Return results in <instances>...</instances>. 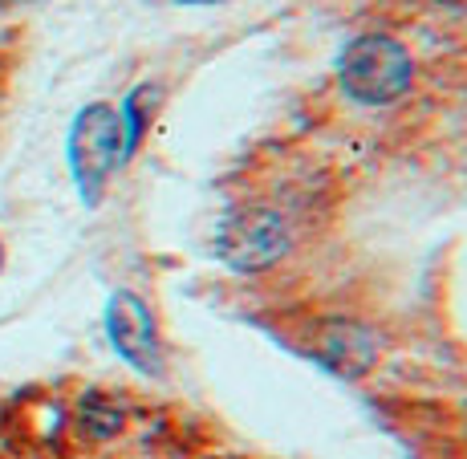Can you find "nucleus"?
I'll return each mask as SVG.
<instances>
[{
  "mask_svg": "<svg viewBox=\"0 0 467 459\" xmlns=\"http://www.w3.org/2000/svg\"><path fill=\"white\" fill-rule=\"evenodd\" d=\"M334 74L349 102L379 110V106H394L399 98L410 94L415 57H410L407 45L386 37V33H358L341 45Z\"/></svg>",
  "mask_w": 467,
  "mask_h": 459,
  "instance_id": "nucleus-1",
  "label": "nucleus"
},
{
  "mask_svg": "<svg viewBox=\"0 0 467 459\" xmlns=\"http://www.w3.org/2000/svg\"><path fill=\"white\" fill-rule=\"evenodd\" d=\"M293 248V228L276 208H236L228 212L220 224H215V236H212V252L223 268L232 273H265V268L281 265Z\"/></svg>",
  "mask_w": 467,
  "mask_h": 459,
  "instance_id": "nucleus-3",
  "label": "nucleus"
},
{
  "mask_svg": "<svg viewBox=\"0 0 467 459\" xmlns=\"http://www.w3.org/2000/svg\"><path fill=\"white\" fill-rule=\"evenodd\" d=\"M106 341L110 349L142 378H163L167 358H163V334H159L155 309L142 301L134 289H114L102 313Z\"/></svg>",
  "mask_w": 467,
  "mask_h": 459,
  "instance_id": "nucleus-4",
  "label": "nucleus"
},
{
  "mask_svg": "<svg viewBox=\"0 0 467 459\" xmlns=\"http://www.w3.org/2000/svg\"><path fill=\"white\" fill-rule=\"evenodd\" d=\"M8 5H29V0H0V8H8Z\"/></svg>",
  "mask_w": 467,
  "mask_h": 459,
  "instance_id": "nucleus-7",
  "label": "nucleus"
},
{
  "mask_svg": "<svg viewBox=\"0 0 467 459\" xmlns=\"http://www.w3.org/2000/svg\"><path fill=\"white\" fill-rule=\"evenodd\" d=\"M0 265H5V245H0Z\"/></svg>",
  "mask_w": 467,
  "mask_h": 459,
  "instance_id": "nucleus-8",
  "label": "nucleus"
},
{
  "mask_svg": "<svg viewBox=\"0 0 467 459\" xmlns=\"http://www.w3.org/2000/svg\"><path fill=\"white\" fill-rule=\"evenodd\" d=\"M155 98H159V89H155V86H139V89H130L127 102L119 106V122H122V155H127V159L134 155V151H139L142 130H147L150 114H155Z\"/></svg>",
  "mask_w": 467,
  "mask_h": 459,
  "instance_id": "nucleus-5",
  "label": "nucleus"
},
{
  "mask_svg": "<svg viewBox=\"0 0 467 459\" xmlns=\"http://www.w3.org/2000/svg\"><path fill=\"white\" fill-rule=\"evenodd\" d=\"M66 159H69V179H74L82 203L94 208L106 195V187H110L114 171L127 163V155H122V122L110 102H89L74 114Z\"/></svg>",
  "mask_w": 467,
  "mask_h": 459,
  "instance_id": "nucleus-2",
  "label": "nucleus"
},
{
  "mask_svg": "<svg viewBox=\"0 0 467 459\" xmlns=\"http://www.w3.org/2000/svg\"><path fill=\"white\" fill-rule=\"evenodd\" d=\"M179 5H223V0H179Z\"/></svg>",
  "mask_w": 467,
  "mask_h": 459,
  "instance_id": "nucleus-6",
  "label": "nucleus"
}]
</instances>
